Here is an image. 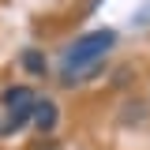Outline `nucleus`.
<instances>
[{
    "mask_svg": "<svg viewBox=\"0 0 150 150\" xmlns=\"http://www.w3.org/2000/svg\"><path fill=\"white\" fill-rule=\"evenodd\" d=\"M112 45H116V30H109V26L75 38L71 45L64 49V60H60V83L75 86V83H86L90 75H98Z\"/></svg>",
    "mask_w": 150,
    "mask_h": 150,
    "instance_id": "1",
    "label": "nucleus"
},
{
    "mask_svg": "<svg viewBox=\"0 0 150 150\" xmlns=\"http://www.w3.org/2000/svg\"><path fill=\"white\" fill-rule=\"evenodd\" d=\"M34 105H38V94L30 86H8L4 90V109H8V116L11 112H34Z\"/></svg>",
    "mask_w": 150,
    "mask_h": 150,
    "instance_id": "2",
    "label": "nucleus"
},
{
    "mask_svg": "<svg viewBox=\"0 0 150 150\" xmlns=\"http://www.w3.org/2000/svg\"><path fill=\"white\" fill-rule=\"evenodd\" d=\"M30 120H34V128L41 131V135H45V131H53V128H56V120H60L56 101H49V98H45V101H38L34 112H30Z\"/></svg>",
    "mask_w": 150,
    "mask_h": 150,
    "instance_id": "3",
    "label": "nucleus"
},
{
    "mask_svg": "<svg viewBox=\"0 0 150 150\" xmlns=\"http://www.w3.org/2000/svg\"><path fill=\"white\" fill-rule=\"evenodd\" d=\"M19 64H23V71H30V75H45V53L41 49H23L19 53Z\"/></svg>",
    "mask_w": 150,
    "mask_h": 150,
    "instance_id": "4",
    "label": "nucleus"
},
{
    "mask_svg": "<svg viewBox=\"0 0 150 150\" xmlns=\"http://www.w3.org/2000/svg\"><path fill=\"white\" fill-rule=\"evenodd\" d=\"M26 120H30V112H11V116H8V124H4V131H8V135H15Z\"/></svg>",
    "mask_w": 150,
    "mask_h": 150,
    "instance_id": "5",
    "label": "nucleus"
},
{
    "mask_svg": "<svg viewBox=\"0 0 150 150\" xmlns=\"http://www.w3.org/2000/svg\"><path fill=\"white\" fill-rule=\"evenodd\" d=\"M131 23H135V26H146V23H150V4H146V8H139V11H135V19H131Z\"/></svg>",
    "mask_w": 150,
    "mask_h": 150,
    "instance_id": "6",
    "label": "nucleus"
}]
</instances>
